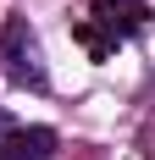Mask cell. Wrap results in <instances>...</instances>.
Wrapping results in <instances>:
<instances>
[{"instance_id": "1", "label": "cell", "mask_w": 155, "mask_h": 160, "mask_svg": "<svg viewBox=\"0 0 155 160\" xmlns=\"http://www.w3.org/2000/svg\"><path fill=\"white\" fill-rule=\"evenodd\" d=\"M144 28H150V6L144 0H94L89 17L72 22V39L89 50V61H105L111 50H122Z\"/></svg>"}, {"instance_id": "4", "label": "cell", "mask_w": 155, "mask_h": 160, "mask_svg": "<svg viewBox=\"0 0 155 160\" xmlns=\"http://www.w3.org/2000/svg\"><path fill=\"white\" fill-rule=\"evenodd\" d=\"M6 132H11V116H6V105H0V138H6Z\"/></svg>"}, {"instance_id": "2", "label": "cell", "mask_w": 155, "mask_h": 160, "mask_svg": "<svg viewBox=\"0 0 155 160\" xmlns=\"http://www.w3.org/2000/svg\"><path fill=\"white\" fill-rule=\"evenodd\" d=\"M0 61H6V78L17 83V88H50V66H45V50H39V39H33V28L22 22V17H11L6 28H0Z\"/></svg>"}, {"instance_id": "3", "label": "cell", "mask_w": 155, "mask_h": 160, "mask_svg": "<svg viewBox=\"0 0 155 160\" xmlns=\"http://www.w3.org/2000/svg\"><path fill=\"white\" fill-rule=\"evenodd\" d=\"M0 160H56V132L50 127H11L0 138Z\"/></svg>"}]
</instances>
